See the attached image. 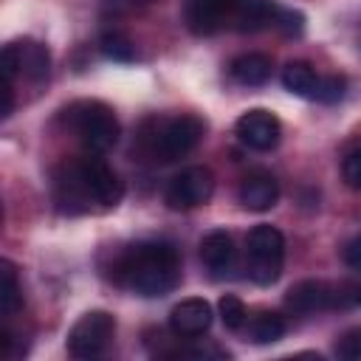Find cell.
<instances>
[{"instance_id": "cell-1", "label": "cell", "mask_w": 361, "mask_h": 361, "mask_svg": "<svg viewBox=\"0 0 361 361\" xmlns=\"http://www.w3.org/2000/svg\"><path fill=\"white\" fill-rule=\"evenodd\" d=\"M113 282L138 296H164L180 282V257L164 240L135 243L116 257Z\"/></svg>"}, {"instance_id": "cell-14", "label": "cell", "mask_w": 361, "mask_h": 361, "mask_svg": "<svg viewBox=\"0 0 361 361\" xmlns=\"http://www.w3.org/2000/svg\"><path fill=\"white\" fill-rule=\"evenodd\" d=\"M237 197L248 212H268L279 200V183L271 172L257 169V172H248L243 178V183L237 189Z\"/></svg>"}, {"instance_id": "cell-7", "label": "cell", "mask_w": 361, "mask_h": 361, "mask_svg": "<svg viewBox=\"0 0 361 361\" xmlns=\"http://www.w3.org/2000/svg\"><path fill=\"white\" fill-rule=\"evenodd\" d=\"M113 333H116V319L107 310H90L71 327L68 353L73 358H96L107 350Z\"/></svg>"}, {"instance_id": "cell-16", "label": "cell", "mask_w": 361, "mask_h": 361, "mask_svg": "<svg viewBox=\"0 0 361 361\" xmlns=\"http://www.w3.org/2000/svg\"><path fill=\"white\" fill-rule=\"evenodd\" d=\"M319 82H322V76L313 71L310 62L293 59V62H288V65L282 68V85H285L290 93L302 96V99H316Z\"/></svg>"}, {"instance_id": "cell-20", "label": "cell", "mask_w": 361, "mask_h": 361, "mask_svg": "<svg viewBox=\"0 0 361 361\" xmlns=\"http://www.w3.org/2000/svg\"><path fill=\"white\" fill-rule=\"evenodd\" d=\"M102 54H104L107 59H113V62H130V59L135 56L133 42H130L124 34H118V31H107V34L102 37Z\"/></svg>"}, {"instance_id": "cell-18", "label": "cell", "mask_w": 361, "mask_h": 361, "mask_svg": "<svg viewBox=\"0 0 361 361\" xmlns=\"http://www.w3.org/2000/svg\"><path fill=\"white\" fill-rule=\"evenodd\" d=\"M248 330H251V338L257 344H274V341H279L285 336V319L279 313L265 310V313H259V316L251 319V327Z\"/></svg>"}, {"instance_id": "cell-23", "label": "cell", "mask_w": 361, "mask_h": 361, "mask_svg": "<svg viewBox=\"0 0 361 361\" xmlns=\"http://www.w3.org/2000/svg\"><path fill=\"white\" fill-rule=\"evenodd\" d=\"M336 353H338L341 358H361V330L347 333V336L341 338V344L336 347Z\"/></svg>"}, {"instance_id": "cell-25", "label": "cell", "mask_w": 361, "mask_h": 361, "mask_svg": "<svg viewBox=\"0 0 361 361\" xmlns=\"http://www.w3.org/2000/svg\"><path fill=\"white\" fill-rule=\"evenodd\" d=\"M341 257H344V262H347L353 271H361V234L344 245V254H341Z\"/></svg>"}, {"instance_id": "cell-11", "label": "cell", "mask_w": 361, "mask_h": 361, "mask_svg": "<svg viewBox=\"0 0 361 361\" xmlns=\"http://www.w3.org/2000/svg\"><path fill=\"white\" fill-rule=\"evenodd\" d=\"M336 302H338V293L322 279H302L285 293V307L296 316H310V313L327 310Z\"/></svg>"}, {"instance_id": "cell-17", "label": "cell", "mask_w": 361, "mask_h": 361, "mask_svg": "<svg viewBox=\"0 0 361 361\" xmlns=\"http://www.w3.org/2000/svg\"><path fill=\"white\" fill-rule=\"evenodd\" d=\"M0 305H3V313L6 316H14L20 307H23V290H20V282H17V271L8 259L0 262Z\"/></svg>"}, {"instance_id": "cell-9", "label": "cell", "mask_w": 361, "mask_h": 361, "mask_svg": "<svg viewBox=\"0 0 361 361\" xmlns=\"http://www.w3.org/2000/svg\"><path fill=\"white\" fill-rule=\"evenodd\" d=\"M51 71V54L42 42L37 39H23V42H8L3 48V76L6 82H14L17 73H23L31 82H42Z\"/></svg>"}, {"instance_id": "cell-3", "label": "cell", "mask_w": 361, "mask_h": 361, "mask_svg": "<svg viewBox=\"0 0 361 361\" xmlns=\"http://www.w3.org/2000/svg\"><path fill=\"white\" fill-rule=\"evenodd\" d=\"M276 11L268 0H189L186 25L195 34H214L220 28L257 31L274 25Z\"/></svg>"}, {"instance_id": "cell-6", "label": "cell", "mask_w": 361, "mask_h": 361, "mask_svg": "<svg viewBox=\"0 0 361 361\" xmlns=\"http://www.w3.org/2000/svg\"><path fill=\"white\" fill-rule=\"evenodd\" d=\"M245 259H248V276L257 285H274L282 276L285 265V237L279 228L259 223L245 237Z\"/></svg>"}, {"instance_id": "cell-10", "label": "cell", "mask_w": 361, "mask_h": 361, "mask_svg": "<svg viewBox=\"0 0 361 361\" xmlns=\"http://www.w3.org/2000/svg\"><path fill=\"white\" fill-rule=\"evenodd\" d=\"M234 133L240 138V144H245L248 149H257V152H268L279 144L282 138V124L279 118L271 113V110H262V107H254L248 113H243L234 124Z\"/></svg>"}, {"instance_id": "cell-22", "label": "cell", "mask_w": 361, "mask_h": 361, "mask_svg": "<svg viewBox=\"0 0 361 361\" xmlns=\"http://www.w3.org/2000/svg\"><path fill=\"white\" fill-rule=\"evenodd\" d=\"M344 79L341 76H322L319 82V90H316V102H324V104H333L344 96Z\"/></svg>"}, {"instance_id": "cell-19", "label": "cell", "mask_w": 361, "mask_h": 361, "mask_svg": "<svg viewBox=\"0 0 361 361\" xmlns=\"http://www.w3.org/2000/svg\"><path fill=\"white\" fill-rule=\"evenodd\" d=\"M217 310H220V319H223L226 330H240V327L245 324V319H248L243 299H237L234 293H226V296H220V302H217Z\"/></svg>"}, {"instance_id": "cell-4", "label": "cell", "mask_w": 361, "mask_h": 361, "mask_svg": "<svg viewBox=\"0 0 361 361\" xmlns=\"http://www.w3.org/2000/svg\"><path fill=\"white\" fill-rule=\"evenodd\" d=\"M203 133H206V124L189 113L164 118V121H152V130L144 133V149L152 161L169 164V161L189 155L200 144Z\"/></svg>"}, {"instance_id": "cell-13", "label": "cell", "mask_w": 361, "mask_h": 361, "mask_svg": "<svg viewBox=\"0 0 361 361\" xmlns=\"http://www.w3.org/2000/svg\"><path fill=\"white\" fill-rule=\"evenodd\" d=\"M200 259L203 265L212 271L214 279H223L234 271V262H237V248H234V240L228 231L223 228H214L209 231L203 240H200Z\"/></svg>"}, {"instance_id": "cell-24", "label": "cell", "mask_w": 361, "mask_h": 361, "mask_svg": "<svg viewBox=\"0 0 361 361\" xmlns=\"http://www.w3.org/2000/svg\"><path fill=\"white\" fill-rule=\"evenodd\" d=\"M274 25H279L285 34H299V31H302V14H293V11H276Z\"/></svg>"}, {"instance_id": "cell-15", "label": "cell", "mask_w": 361, "mask_h": 361, "mask_svg": "<svg viewBox=\"0 0 361 361\" xmlns=\"http://www.w3.org/2000/svg\"><path fill=\"white\" fill-rule=\"evenodd\" d=\"M228 73L234 82H240L245 87H257L271 79V59L265 54H243V56L231 59Z\"/></svg>"}, {"instance_id": "cell-26", "label": "cell", "mask_w": 361, "mask_h": 361, "mask_svg": "<svg viewBox=\"0 0 361 361\" xmlns=\"http://www.w3.org/2000/svg\"><path fill=\"white\" fill-rule=\"evenodd\" d=\"M149 0H102V6L113 14H124V11H135L141 6H147Z\"/></svg>"}, {"instance_id": "cell-5", "label": "cell", "mask_w": 361, "mask_h": 361, "mask_svg": "<svg viewBox=\"0 0 361 361\" xmlns=\"http://www.w3.org/2000/svg\"><path fill=\"white\" fill-rule=\"evenodd\" d=\"M68 127L76 133L82 147L93 155H104L118 141V118L102 102H76L65 110Z\"/></svg>"}, {"instance_id": "cell-21", "label": "cell", "mask_w": 361, "mask_h": 361, "mask_svg": "<svg viewBox=\"0 0 361 361\" xmlns=\"http://www.w3.org/2000/svg\"><path fill=\"white\" fill-rule=\"evenodd\" d=\"M341 178H344V183L350 189L361 192V149H353V152L344 155V161H341Z\"/></svg>"}, {"instance_id": "cell-12", "label": "cell", "mask_w": 361, "mask_h": 361, "mask_svg": "<svg viewBox=\"0 0 361 361\" xmlns=\"http://www.w3.org/2000/svg\"><path fill=\"white\" fill-rule=\"evenodd\" d=\"M212 319H214L212 305H209L206 299L192 296V299H183V302H178V305L172 307V313H169V327H172V333L180 336V338H197V336H203V333L212 327Z\"/></svg>"}, {"instance_id": "cell-2", "label": "cell", "mask_w": 361, "mask_h": 361, "mask_svg": "<svg viewBox=\"0 0 361 361\" xmlns=\"http://www.w3.org/2000/svg\"><path fill=\"white\" fill-rule=\"evenodd\" d=\"M56 203L62 212L76 214V212H90V209H110L124 197V186L118 175L99 158V155H85L68 161L56 178Z\"/></svg>"}, {"instance_id": "cell-8", "label": "cell", "mask_w": 361, "mask_h": 361, "mask_svg": "<svg viewBox=\"0 0 361 361\" xmlns=\"http://www.w3.org/2000/svg\"><path fill=\"white\" fill-rule=\"evenodd\" d=\"M212 192H214V175L206 166H189L169 180L164 200L175 212H189L195 206H203L212 197Z\"/></svg>"}]
</instances>
